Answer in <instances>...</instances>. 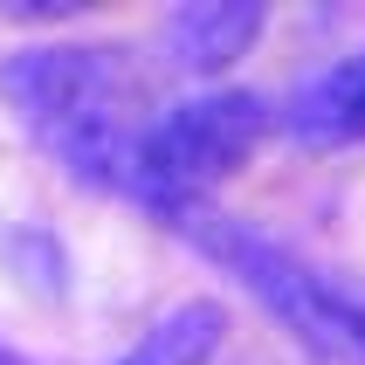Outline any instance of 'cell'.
<instances>
[{"label": "cell", "instance_id": "obj_1", "mask_svg": "<svg viewBox=\"0 0 365 365\" xmlns=\"http://www.w3.org/2000/svg\"><path fill=\"white\" fill-rule=\"evenodd\" d=\"M0 97L21 131L69 173V180L138 200V76L124 48L97 41H35L0 62Z\"/></svg>", "mask_w": 365, "mask_h": 365}, {"label": "cell", "instance_id": "obj_2", "mask_svg": "<svg viewBox=\"0 0 365 365\" xmlns=\"http://www.w3.org/2000/svg\"><path fill=\"white\" fill-rule=\"evenodd\" d=\"M173 235L200 248L207 262H221L235 283L255 297V304L276 317V324L310 351V359L324 365H365V283L338 276V269L310 262L297 248H283L276 235L262 227L235 221L221 207H180V214H165Z\"/></svg>", "mask_w": 365, "mask_h": 365}, {"label": "cell", "instance_id": "obj_3", "mask_svg": "<svg viewBox=\"0 0 365 365\" xmlns=\"http://www.w3.org/2000/svg\"><path fill=\"white\" fill-rule=\"evenodd\" d=\"M269 124L276 110L255 90H200V97L159 110L138 138V207H152L159 221L180 207H207L214 186L255 159Z\"/></svg>", "mask_w": 365, "mask_h": 365}, {"label": "cell", "instance_id": "obj_4", "mask_svg": "<svg viewBox=\"0 0 365 365\" xmlns=\"http://www.w3.org/2000/svg\"><path fill=\"white\" fill-rule=\"evenodd\" d=\"M262 21H269L262 0H186V7L165 14L159 41H165V62L173 69H186V76H221V69H235L255 48Z\"/></svg>", "mask_w": 365, "mask_h": 365}, {"label": "cell", "instance_id": "obj_5", "mask_svg": "<svg viewBox=\"0 0 365 365\" xmlns=\"http://www.w3.org/2000/svg\"><path fill=\"white\" fill-rule=\"evenodd\" d=\"M276 124L297 145H317V152L365 145V48H351V56L324 62L317 76H304L289 90V103L276 110Z\"/></svg>", "mask_w": 365, "mask_h": 365}, {"label": "cell", "instance_id": "obj_6", "mask_svg": "<svg viewBox=\"0 0 365 365\" xmlns=\"http://www.w3.org/2000/svg\"><path fill=\"white\" fill-rule=\"evenodd\" d=\"M221 338H227V310L214 297H186L110 365H214Z\"/></svg>", "mask_w": 365, "mask_h": 365}, {"label": "cell", "instance_id": "obj_7", "mask_svg": "<svg viewBox=\"0 0 365 365\" xmlns=\"http://www.w3.org/2000/svg\"><path fill=\"white\" fill-rule=\"evenodd\" d=\"M0 365H28V359H21V351H14V345H0Z\"/></svg>", "mask_w": 365, "mask_h": 365}]
</instances>
